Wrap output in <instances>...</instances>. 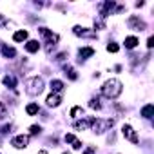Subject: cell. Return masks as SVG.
I'll list each match as a JSON object with an SVG mask.
<instances>
[{
	"instance_id": "30bf717a",
	"label": "cell",
	"mask_w": 154,
	"mask_h": 154,
	"mask_svg": "<svg viewBox=\"0 0 154 154\" xmlns=\"http://www.w3.org/2000/svg\"><path fill=\"white\" fill-rule=\"evenodd\" d=\"M91 122H93V116H87V118H82L78 122H74V129L76 131H85L91 127Z\"/></svg>"
},
{
	"instance_id": "d6986e66",
	"label": "cell",
	"mask_w": 154,
	"mask_h": 154,
	"mask_svg": "<svg viewBox=\"0 0 154 154\" xmlns=\"http://www.w3.org/2000/svg\"><path fill=\"white\" fill-rule=\"evenodd\" d=\"M152 111H154L152 103H147V105L141 109V116H143V118H147V120H150V118H152Z\"/></svg>"
},
{
	"instance_id": "5b68a950",
	"label": "cell",
	"mask_w": 154,
	"mask_h": 154,
	"mask_svg": "<svg viewBox=\"0 0 154 154\" xmlns=\"http://www.w3.org/2000/svg\"><path fill=\"white\" fill-rule=\"evenodd\" d=\"M27 143H29V136H26V134H18L11 140V145L17 147V149H26Z\"/></svg>"
},
{
	"instance_id": "44dd1931",
	"label": "cell",
	"mask_w": 154,
	"mask_h": 154,
	"mask_svg": "<svg viewBox=\"0 0 154 154\" xmlns=\"http://www.w3.org/2000/svg\"><path fill=\"white\" fill-rule=\"evenodd\" d=\"M136 45H138V38L136 36H127L125 38V47L127 49H134Z\"/></svg>"
},
{
	"instance_id": "ba28073f",
	"label": "cell",
	"mask_w": 154,
	"mask_h": 154,
	"mask_svg": "<svg viewBox=\"0 0 154 154\" xmlns=\"http://www.w3.org/2000/svg\"><path fill=\"white\" fill-rule=\"evenodd\" d=\"M127 24H129V27H131V29H134V31H143V29L147 27V24H145L143 20H140L138 17H131Z\"/></svg>"
},
{
	"instance_id": "277c9868",
	"label": "cell",
	"mask_w": 154,
	"mask_h": 154,
	"mask_svg": "<svg viewBox=\"0 0 154 154\" xmlns=\"http://www.w3.org/2000/svg\"><path fill=\"white\" fill-rule=\"evenodd\" d=\"M38 31H40V35H42V36H45V40H47V51H51V49L56 45V42L60 40V36H58V35H54L53 31H49L47 27H40Z\"/></svg>"
},
{
	"instance_id": "d6a6232c",
	"label": "cell",
	"mask_w": 154,
	"mask_h": 154,
	"mask_svg": "<svg viewBox=\"0 0 154 154\" xmlns=\"http://www.w3.org/2000/svg\"><path fill=\"white\" fill-rule=\"evenodd\" d=\"M63 154H71V152H63Z\"/></svg>"
},
{
	"instance_id": "d4e9b609",
	"label": "cell",
	"mask_w": 154,
	"mask_h": 154,
	"mask_svg": "<svg viewBox=\"0 0 154 154\" xmlns=\"http://www.w3.org/2000/svg\"><path fill=\"white\" fill-rule=\"evenodd\" d=\"M89 107H91V109H100V107H102V105H100V100H98V98H93V100L89 102Z\"/></svg>"
},
{
	"instance_id": "8992f818",
	"label": "cell",
	"mask_w": 154,
	"mask_h": 154,
	"mask_svg": "<svg viewBox=\"0 0 154 154\" xmlns=\"http://www.w3.org/2000/svg\"><path fill=\"white\" fill-rule=\"evenodd\" d=\"M122 134H123L131 143H138V141H140L138 136H136V132H134V129H132L131 125H123V127H122Z\"/></svg>"
},
{
	"instance_id": "f546056e",
	"label": "cell",
	"mask_w": 154,
	"mask_h": 154,
	"mask_svg": "<svg viewBox=\"0 0 154 154\" xmlns=\"http://www.w3.org/2000/svg\"><path fill=\"white\" fill-rule=\"evenodd\" d=\"M9 129H11L9 125H6V127H2V129H0V134H6V132H8Z\"/></svg>"
},
{
	"instance_id": "ac0fdd59",
	"label": "cell",
	"mask_w": 154,
	"mask_h": 154,
	"mask_svg": "<svg viewBox=\"0 0 154 154\" xmlns=\"http://www.w3.org/2000/svg\"><path fill=\"white\" fill-rule=\"evenodd\" d=\"M4 85L6 87H9V89H15L17 87V78H15V76H4Z\"/></svg>"
},
{
	"instance_id": "9a60e30c",
	"label": "cell",
	"mask_w": 154,
	"mask_h": 154,
	"mask_svg": "<svg viewBox=\"0 0 154 154\" xmlns=\"http://www.w3.org/2000/svg\"><path fill=\"white\" fill-rule=\"evenodd\" d=\"M38 49H40L38 40H29V42L26 44V51H27V53H36Z\"/></svg>"
},
{
	"instance_id": "ffe728a7",
	"label": "cell",
	"mask_w": 154,
	"mask_h": 154,
	"mask_svg": "<svg viewBox=\"0 0 154 154\" xmlns=\"http://www.w3.org/2000/svg\"><path fill=\"white\" fill-rule=\"evenodd\" d=\"M63 72H65V74L69 76L71 80H76V78H78V74H76V71H74V69H72L71 65H63Z\"/></svg>"
},
{
	"instance_id": "7c38bea8",
	"label": "cell",
	"mask_w": 154,
	"mask_h": 154,
	"mask_svg": "<svg viewBox=\"0 0 154 154\" xmlns=\"http://www.w3.org/2000/svg\"><path fill=\"white\" fill-rule=\"evenodd\" d=\"M45 102H47V107H58L62 98H60V94H51V96H47Z\"/></svg>"
},
{
	"instance_id": "52a82bcc",
	"label": "cell",
	"mask_w": 154,
	"mask_h": 154,
	"mask_svg": "<svg viewBox=\"0 0 154 154\" xmlns=\"http://www.w3.org/2000/svg\"><path fill=\"white\" fill-rule=\"evenodd\" d=\"M72 33H74L76 36H85V38H94V36H96L94 31H89L87 27H80V26H74V27H72Z\"/></svg>"
},
{
	"instance_id": "7a4b0ae2",
	"label": "cell",
	"mask_w": 154,
	"mask_h": 154,
	"mask_svg": "<svg viewBox=\"0 0 154 154\" xmlns=\"http://www.w3.org/2000/svg\"><path fill=\"white\" fill-rule=\"evenodd\" d=\"M42 91H44V80L40 76H33V78L26 80V93L27 94L38 96V94H42Z\"/></svg>"
},
{
	"instance_id": "7402d4cb",
	"label": "cell",
	"mask_w": 154,
	"mask_h": 154,
	"mask_svg": "<svg viewBox=\"0 0 154 154\" xmlns=\"http://www.w3.org/2000/svg\"><path fill=\"white\" fill-rule=\"evenodd\" d=\"M38 111H40V107H38L36 103H29V105L26 107V112H27L29 116H33V114H36Z\"/></svg>"
},
{
	"instance_id": "4316f807",
	"label": "cell",
	"mask_w": 154,
	"mask_h": 154,
	"mask_svg": "<svg viewBox=\"0 0 154 154\" xmlns=\"http://www.w3.org/2000/svg\"><path fill=\"white\" fill-rule=\"evenodd\" d=\"M40 131H42L40 125H31V127H29V132H31V134H40Z\"/></svg>"
},
{
	"instance_id": "4dcf8cb0",
	"label": "cell",
	"mask_w": 154,
	"mask_h": 154,
	"mask_svg": "<svg viewBox=\"0 0 154 154\" xmlns=\"http://www.w3.org/2000/svg\"><path fill=\"white\" fill-rule=\"evenodd\" d=\"M38 154H49L47 150H38Z\"/></svg>"
},
{
	"instance_id": "83f0119b",
	"label": "cell",
	"mask_w": 154,
	"mask_h": 154,
	"mask_svg": "<svg viewBox=\"0 0 154 154\" xmlns=\"http://www.w3.org/2000/svg\"><path fill=\"white\" fill-rule=\"evenodd\" d=\"M84 154H96V150H94L93 147H87V149L84 150Z\"/></svg>"
},
{
	"instance_id": "2e32d148",
	"label": "cell",
	"mask_w": 154,
	"mask_h": 154,
	"mask_svg": "<svg viewBox=\"0 0 154 154\" xmlns=\"http://www.w3.org/2000/svg\"><path fill=\"white\" fill-rule=\"evenodd\" d=\"M27 36H29L27 31H26V29H20V31H17V33L13 35V40H15V42H24V40H27Z\"/></svg>"
},
{
	"instance_id": "cb8c5ba5",
	"label": "cell",
	"mask_w": 154,
	"mask_h": 154,
	"mask_svg": "<svg viewBox=\"0 0 154 154\" xmlns=\"http://www.w3.org/2000/svg\"><path fill=\"white\" fill-rule=\"evenodd\" d=\"M107 51H109V53H118V51H120V45L114 44V42H111V44H107Z\"/></svg>"
},
{
	"instance_id": "484cf974",
	"label": "cell",
	"mask_w": 154,
	"mask_h": 154,
	"mask_svg": "<svg viewBox=\"0 0 154 154\" xmlns=\"http://www.w3.org/2000/svg\"><path fill=\"white\" fill-rule=\"evenodd\" d=\"M6 116H8V109H6V105L2 102H0V120H4Z\"/></svg>"
},
{
	"instance_id": "6da1fadb",
	"label": "cell",
	"mask_w": 154,
	"mask_h": 154,
	"mask_svg": "<svg viewBox=\"0 0 154 154\" xmlns=\"http://www.w3.org/2000/svg\"><path fill=\"white\" fill-rule=\"evenodd\" d=\"M122 91H123V85H122V82L120 80H107L103 85H102V94L105 96V98H109V100H114V98H118L120 94H122Z\"/></svg>"
},
{
	"instance_id": "9c48e42d",
	"label": "cell",
	"mask_w": 154,
	"mask_h": 154,
	"mask_svg": "<svg viewBox=\"0 0 154 154\" xmlns=\"http://www.w3.org/2000/svg\"><path fill=\"white\" fill-rule=\"evenodd\" d=\"M116 8V4L112 2V0H107V2H103L102 4V9H100V15H102V18H105V17H109L111 13H112V9Z\"/></svg>"
},
{
	"instance_id": "3957f363",
	"label": "cell",
	"mask_w": 154,
	"mask_h": 154,
	"mask_svg": "<svg viewBox=\"0 0 154 154\" xmlns=\"http://www.w3.org/2000/svg\"><path fill=\"white\" fill-rule=\"evenodd\" d=\"M114 125V120H102V118H93V122H91V127H93V131L96 132V134H102V132H105V131H109L111 127Z\"/></svg>"
},
{
	"instance_id": "f1b7e54d",
	"label": "cell",
	"mask_w": 154,
	"mask_h": 154,
	"mask_svg": "<svg viewBox=\"0 0 154 154\" xmlns=\"http://www.w3.org/2000/svg\"><path fill=\"white\" fill-rule=\"evenodd\" d=\"M152 45H154V38H152V36H149V40H147V47L150 49Z\"/></svg>"
},
{
	"instance_id": "5bb4252c",
	"label": "cell",
	"mask_w": 154,
	"mask_h": 154,
	"mask_svg": "<svg viewBox=\"0 0 154 154\" xmlns=\"http://www.w3.org/2000/svg\"><path fill=\"white\" fill-rule=\"evenodd\" d=\"M51 91H53V94L62 93V91H63V82H60V80H51Z\"/></svg>"
},
{
	"instance_id": "1f68e13d",
	"label": "cell",
	"mask_w": 154,
	"mask_h": 154,
	"mask_svg": "<svg viewBox=\"0 0 154 154\" xmlns=\"http://www.w3.org/2000/svg\"><path fill=\"white\" fill-rule=\"evenodd\" d=\"M2 22H4V18H2V17H0V24H2Z\"/></svg>"
},
{
	"instance_id": "8fae6325",
	"label": "cell",
	"mask_w": 154,
	"mask_h": 154,
	"mask_svg": "<svg viewBox=\"0 0 154 154\" xmlns=\"http://www.w3.org/2000/svg\"><path fill=\"white\" fill-rule=\"evenodd\" d=\"M63 140H65L67 143H72V149H76V150L82 149V141H80V140H76L71 132H69V134H65V138H63Z\"/></svg>"
},
{
	"instance_id": "603a6c76",
	"label": "cell",
	"mask_w": 154,
	"mask_h": 154,
	"mask_svg": "<svg viewBox=\"0 0 154 154\" xmlns=\"http://www.w3.org/2000/svg\"><path fill=\"white\" fill-rule=\"evenodd\" d=\"M71 116H72V118L84 116V109H82V107H72V109H71Z\"/></svg>"
},
{
	"instance_id": "e0dca14e",
	"label": "cell",
	"mask_w": 154,
	"mask_h": 154,
	"mask_svg": "<svg viewBox=\"0 0 154 154\" xmlns=\"http://www.w3.org/2000/svg\"><path fill=\"white\" fill-rule=\"evenodd\" d=\"M2 54H4L6 58H15V56H17V51H15V47L2 45Z\"/></svg>"
},
{
	"instance_id": "4fadbf2b",
	"label": "cell",
	"mask_w": 154,
	"mask_h": 154,
	"mask_svg": "<svg viewBox=\"0 0 154 154\" xmlns=\"http://www.w3.org/2000/svg\"><path fill=\"white\" fill-rule=\"evenodd\" d=\"M93 54H94V49H93V47H82V49L78 51L80 60H85V58H89V56H93Z\"/></svg>"
}]
</instances>
